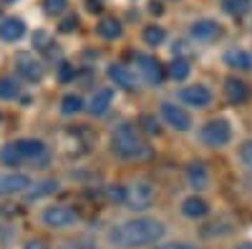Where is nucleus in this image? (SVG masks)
Wrapping results in <instances>:
<instances>
[{
  "mask_svg": "<svg viewBox=\"0 0 252 249\" xmlns=\"http://www.w3.org/2000/svg\"><path fill=\"white\" fill-rule=\"evenodd\" d=\"M166 234L164 224L152 219V217H139V219H129L119 226L111 229V242L116 247L124 249H134V247H146V244H154Z\"/></svg>",
  "mask_w": 252,
  "mask_h": 249,
  "instance_id": "f257e3e1",
  "label": "nucleus"
},
{
  "mask_svg": "<svg viewBox=\"0 0 252 249\" xmlns=\"http://www.w3.org/2000/svg\"><path fill=\"white\" fill-rule=\"evenodd\" d=\"M111 149L119 159H129V161H136V159H149L152 156V149L144 143L141 134L131 126V123H121V126L114 129L111 134Z\"/></svg>",
  "mask_w": 252,
  "mask_h": 249,
  "instance_id": "f03ea898",
  "label": "nucleus"
},
{
  "mask_svg": "<svg viewBox=\"0 0 252 249\" xmlns=\"http://www.w3.org/2000/svg\"><path fill=\"white\" fill-rule=\"evenodd\" d=\"M229 138H232V126H229L224 118L209 121L207 126L202 129V141L209 143V146H224Z\"/></svg>",
  "mask_w": 252,
  "mask_h": 249,
  "instance_id": "7ed1b4c3",
  "label": "nucleus"
},
{
  "mask_svg": "<svg viewBox=\"0 0 252 249\" xmlns=\"http://www.w3.org/2000/svg\"><path fill=\"white\" fill-rule=\"evenodd\" d=\"M78 221V214L71 206H48L43 212V224L53 226V229H63V226H71Z\"/></svg>",
  "mask_w": 252,
  "mask_h": 249,
  "instance_id": "20e7f679",
  "label": "nucleus"
},
{
  "mask_svg": "<svg viewBox=\"0 0 252 249\" xmlns=\"http://www.w3.org/2000/svg\"><path fill=\"white\" fill-rule=\"evenodd\" d=\"M161 118L169 123L172 129L177 131H187L189 126H192V118H189V113L179 106H174V103H164L161 106Z\"/></svg>",
  "mask_w": 252,
  "mask_h": 249,
  "instance_id": "39448f33",
  "label": "nucleus"
},
{
  "mask_svg": "<svg viewBox=\"0 0 252 249\" xmlns=\"http://www.w3.org/2000/svg\"><path fill=\"white\" fill-rule=\"evenodd\" d=\"M136 66H139L141 76H144L146 81H149V83H161V81H164V76H166L164 66L159 63V60H157L154 55H136Z\"/></svg>",
  "mask_w": 252,
  "mask_h": 249,
  "instance_id": "423d86ee",
  "label": "nucleus"
},
{
  "mask_svg": "<svg viewBox=\"0 0 252 249\" xmlns=\"http://www.w3.org/2000/svg\"><path fill=\"white\" fill-rule=\"evenodd\" d=\"M192 38L194 40H202V43H215V40L220 38V33H222V28H220V23L217 20H209V18H202V20H197V23L192 26Z\"/></svg>",
  "mask_w": 252,
  "mask_h": 249,
  "instance_id": "0eeeda50",
  "label": "nucleus"
},
{
  "mask_svg": "<svg viewBox=\"0 0 252 249\" xmlns=\"http://www.w3.org/2000/svg\"><path fill=\"white\" fill-rule=\"evenodd\" d=\"M31 189V179L26 174H3L0 176V196H13Z\"/></svg>",
  "mask_w": 252,
  "mask_h": 249,
  "instance_id": "6e6552de",
  "label": "nucleus"
},
{
  "mask_svg": "<svg viewBox=\"0 0 252 249\" xmlns=\"http://www.w3.org/2000/svg\"><path fill=\"white\" fill-rule=\"evenodd\" d=\"M15 68L28 81H40V76H43V66L33 58V53H18L15 55Z\"/></svg>",
  "mask_w": 252,
  "mask_h": 249,
  "instance_id": "1a4fd4ad",
  "label": "nucleus"
},
{
  "mask_svg": "<svg viewBox=\"0 0 252 249\" xmlns=\"http://www.w3.org/2000/svg\"><path fill=\"white\" fill-rule=\"evenodd\" d=\"M18 149H20V156L23 161H46L48 159V149L43 141H35V138H26V141H18Z\"/></svg>",
  "mask_w": 252,
  "mask_h": 249,
  "instance_id": "9d476101",
  "label": "nucleus"
},
{
  "mask_svg": "<svg viewBox=\"0 0 252 249\" xmlns=\"http://www.w3.org/2000/svg\"><path fill=\"white\" fill-rule=\"evenodd\" d=\"M152 199H154V189L149 184L139 181V184L129 186V196H126V201H129L134 209H146V206L152 204Z\"/></svg>",
  "mask_w": 252,
  "mask_h": 249,
  "instance_id": "9b49d317",
  "label": "nucleus"
},
{
  "mask_svg": "<svg viewBox=\"0 0 252 249\" xmlns=\"http://www.w3.org/2000/svg\"><path fill=\"white\" fill-rule=\"evenodd\" d=\"M23 35H26V23L20 18H5L0 23V40H5V43H15Z\"/></svg>",
  "mask_w": 252,
  "mask_h": 249,
  "instance_id": "f8f14e48",
  "label": "nucleus"
},
{
  "mask_svg": "<svg viewBox=\"0 0 252 249\" xmlns=\"http://www.w3.org/2000/svg\"><path fill=\"white\" fill-rule=\"evenodd\" d=\"M179 98L187 103V106H207L212 101V93H209L204 86H189L184 91H179Z\"/></svg>",
  "mask_w": 252,
  "mask_h": 249,
  "instance_id": "ddd939ff",
  "label": "nucleus"
},
{
  "mask_svg": "<svg viewBox=\"0 0 252 249\" xmlns=\"http://www.w3.org/2000/svg\"><path fill=\"white\" fill-rule=\"evenodd\" d=\"M224 93H227V98L232 101V103H245V101L250 98L247 83L240 81V78H227V83H224Z\"/></svg>",
  "mask_w": 252,
  "mask_h": 249,
  "instance_id": "4468645a",
  "label": "nucleus"
},
{
  "mask_svg": "<svg viewBox=\"0 0 252 249\" xmlns=\"http://www.w3.org/2000/svg\"><path fill=\"white\" fill-rule=\"evenodd\" d=\"M109 76H111V81L116 83V86H121L126 91H136V81H134V76H131L129 68H124V66L116 63V66L109 68Z\"/></svg>",
  "mask_w": 252,
  "mask_h": 249,
  "instance_id": "2eb2a0df",
  "label": "nucleus"
},
{
  "mask_svg": "<svg viewBox=\"0 0 252 249\" xmlns=\"http://www.w3.org/2000/svg\"><path fill=\"white\" fill-rule=\"evenodd\" d=\"M111 101H114V91H98V93H94V98L89 101V111L94 113V116H103L106 113V109L111 106Z\"/></svg>",
  "mask_w": 252,
  "mask_h": 249,
  "instance_id": "dca6fc26",
  "label": "nucleus"
},
{
  "mask_svg": "<svg viewBox=\"0 0 252 249\" xmlns=\"http://www.w3.org/2000/svg\"><path fill=\"white\" fill-rule=\"evenodd\" d=\"M182 212H184V217H189V219H202V217H207V201H202L199 196H189L184 204H182Z\"/></svg>",
  "mask_w": 252,
  "mask_h": 249,
  "instance_id": "f3484780",
  "label": "nucleus"
},
{
  "mask_svg": "<svg viewBox=\"0 0 252 249\" xmlns=\"http://www.w3.org/2000/svg\"><path fill=\"white\" fill-rule=\"evenodd\" d=\"M224 63L232 66V68H250V66H252V55H250L247 51L235 48V51H227V53H224Z\"/></svg>",
  "mask_w": 252,
  "mask_h": 249,
  "instance_id": "a211bd4d",
  "label": "nucleus"
},
{
  "mask_svg": "<svg viewBox=\"0 0 252 249\" xmlns=\"http://www.w3.org/2000/svg\"><path fill=\"white\" fill-rule=\"evenodd\" d=\"M98 35L101 38H106V40H116L119 35H121V23L116 18H103L101 23H98Z\"/></svg>",
  "mask_w": 252,
  "mask_h": 249,
  "instance_id": "6ab92c4d",
  "label": "nucleus"
},
{
  "mask_svg": "<svg viewBox=\"0 0 252 249\" xmlns=\"http://www.w3.org/2000/svg\"><path fill=\"white\" fill-rule=\"evenodd\" d=\"M166 73H169L174 81H184L189 76V63H187L184 58H174L172 63H169V68H166Z\"/></svg>",
  "mask_w": 252,
  "mask_h": 249,
  "instance_id": "aec40b11",
  "label": "nucleus"
},
{
  "mask_svg": "<svg viewBox=\"0 0 252 249\" xmlns=\"http://www.w3.org/2000/svg\"><path fill=\"white\" fill-rule=\"evenodd\" d=\"M187 174H189V181H192V184L197 186V189H199V186H204V184H207V179H209V176H207V166H204V164H192Z\"/></svg>",
  "mask_w": 252,
  "mask_h": 249,
  "instance_id": "412c9836",
  "label": "nucleus"
},
{
  "mask_svg": "<svg viewBox=\"0 0 252 249\" xmlns=\"http://www.w3.org/2000/svg\"><path fill=\"white\" fill-rule=\"evenodd\" d=\"M0 161L8 164V166H15L23 161V156H20V149H18V143H10V146H5L3 151H0Z\"/></svg>",
  "mask_w": 252,
  "mask_h": 249,
  "instance_id": "4be33fe9",
  "label": "nucleus"
},
{
  "mask_svg": "<svg viewBox=\"0 0 252 249\" xmlns=\"http://www.w3.org/2000/svg\"><path fill=\"white\" fill-rule=\"evenodd\" d=\"M252 5V0H222V8L232 15H242L247 13V8Z\"/></svg>",
  "mask_w": 252,
  "mask_h": 249,
  "instance_id": "5701e85b",
  "label": "nucleus"
},
{
  "mask_svg": "<svg viewBox=\"0 0 252 249\" xmlns=\"http://www.w3.org/2000/svg\"><path fill=\"white\" fill-rule=\"evenodd\" d=\"M83 109V101L78 98V96H66L61 101V111L66 113V116H73V113H78Z\"/></svg>",
  "mask_w": 252,
  "mask_h": 249,
  "instance_id": "b1692460",
  "label": "nucleus"
},
{
  "mask_svg": "<svg viewBox=\"0 0 252 249\" xmlns=\"http://www.w3.org/2000/svg\"><path fill=\"white\" fill-rule=\"evenodd\" d=\"M164 38H166V33H164L159 26H149V28L144 30V40H146L149 46H161Z\"/></svg>",
  "mask_w": 252,
  "mask_h": 249,
  "instance_id": "393cba45",
  "label": "nucleus"
},
{
  "mask_svg": "<svg viewBox=\"0 0 252 249\" xmlns=\"http://www.w3.org/2000/svg\"><path fill=\"white\" fill-rule=\"evenodd\" d=\"M18 96V83L13 78H0V98H15Z\"/></svg>",
  "mask_w": 252,
  "mask_h": 249,
  "instance_id": "a878e982",
  "label": "nucleus"
},
{
  "mask_svg": "<svg viewBox=\"0 0 252 249\" xmlns=\"http://www.w3.org/2000/svg\"><path fill=\"white\" fill-rule=\"evenodd\" d=\"M68 8V0H43V10L48 15H61V13H66Z\"/></svg>",
  "mask_w": 252,
  "mask_h": 249,
  "instance_id": "bb28decb",
  "label": "nucleus"
},
{
  "mask_svg": "<svg viewBox=\"0 0 252 249\" xmlns=\"http://www.w3.org/2000/svg\"><path fill=\"white\" fill-rule=\"evenodd\" d=\"M56 181H40L38 186H35V189H31V199H38V196H46V194H51V192H56Z\"/></svg>",
  "mask_w": 252,
  "mask_h": 249,
  "instance_id": "cd10ccee",
  "label": "nucleus"
},
{
  "mask_svg": "<svg viewBox=\"0 0 252 249\" xmlns=\"http://www.w3.org/2000/svg\"><path fill=\"white\" fill-rule=\"evenodd\" d=\"M240 161H242L245 169L252 171V141H245V143H242V149H240Z\"/></svg>",
  "mask_w": 252,
  "mask_h": 249,
  "instance_id": "c85d7f7f",
  "label": "nucleus"
},
{
  "mask_svg": "<svg viewBox=\"0 0 252 249\" xmlns=\"http://www.w3.org/2000/svg\"><path fill=\"white\" fill-rule=\"evenodd\" d=\"M126 196H129V189H126V186H111L109 189L111 201H126Z\"/></svg>",
  "mask_w": 252,
  "mask_h": 249,
  "instance_id": "c756f323",
  "label": "nucleus"
},
{
  "mask_svg": "<svg viewBox=\"0 0 252 249\" xmlns=\"http://www.w3.org/2000/svg\"><path fill=\"white\" fill-rule=\"evenodd\" d=\"M58 249H96V244H94V242L78 239V242H66V244H61Z\"/></svg>",
  "mask_w": 252,
  "mask_h": 249,
  "instance_id": "7c9ffc66",
  "label": "nucleus"
},
{
  "mask_svg": "<svg viewBox=\"0 0 252 249\" xmlns=\"http://www.w3.org/2000/svg\"><path fill=\"white\" fill-rule=\"evenodd\" d=\"M73 66H68V63H63L61 68H58V81L61 83H66V81H73Z\"/></svg>",
  "mask_w": 252,
  "mask_h": 249,
  "instance_id": "2f4dec72",
  "label": "nucleus"
},
{
  "mask_svg": "<svg viewBox=\"0 0 252 249\" xmlns=\"http://www.w3.org/2000/svg\"><path fill=\"white\" fill-rule=\"evenodd\" d=\"M76 26H78V18H76V15H68V18L61 23V33H71V30H76Z\"/></svg>",
  "mask_w": 252,
  "mask_h": 249,
  "instance_id": "473e14b6",
  "label": "nucleus"
},
{
  "mask_svg": "<svg viewBox=\"0 0 252 249\" xmlns=\"http://www.w3.org/2000/svg\"><path fill=\"white\" fill-rule=\"evenodd\" d=\"M33 43H35V48H48V46H51V40H48V35H46V33H35Z\"/></svg>",
  "mask_w": 252,
  "mask_h": 249,
  "instance_id": "72a5a7b5",
  "label": "nucleus"
},
{
  "mask_svg": "<svg viewBox=\"0 0 252 249\" xmlns=\"http://www.w3.org/2000/svg\"><path fill=\"white\" fill-rule=\"evenodd\" d=\"M141 126H144V129H149L152 134H159V126H157V121H154V118H149V116H144V118H141Z\"/></svg>",
  "mask_w": 252,
  "mask_h": 249,
  "instance_id": "f704fd0d",
  "label": "nucleus"
},
{
  "mask_svg": "<svg viewBox=\"0 0 252 249\" xmlns=\"http://www.w3.org/2000/svg\"><path fill=\"white\" fill-rule=\"evenodd\" d=\"M23 249H48L46 247V242H40V239H33V242H28Z\"/></svg>",
  "mask_w": 252,
  "mask_h": 249,
  "instance_id": "c9c22d12",
  "label": "nucleus"
},
{
  "mask_svg": "<svg viewBox=\"0 0 252 249\" xmlns=\"http://www.w3.org/2000/svg\"><path fill=\"white\" fill-rule=\"evenodd\" d=\"M159 249H184V244H164V247H159Z\"/></svg>",
  "mask_w": 252,
  "mask_h": 249,
  "instance_id": "e433bc0d",
  "label": "nucleus"
},
{
  "mask_svg": "<svg viewBox=\"0 0 252 249\" xmlns=\"http://www.w3.org/2000/svg\"><path fill=\"white\" fill-rule=\"evenodd\" d=\"M152 10H154V15H161V5L159 3H152Z\"/></svg>",
  "mask_w": 252,
  "mask_h": 249,
  "instance_id": "4c0bfd02",
  "label": "nucleus"
},
{
  "mask_svg": "<svg viewBox=\"0 0 252 249\" xmlns=\"http://www.w3.org/2000/svg\"><path fill=\"white\" fill-rule=\"evenodd\" d=\"M89 5H91L94 10H98V8H101V0H89Z\"/></svg>",
  "mask_w": 252,
  "mask_h": 249,
  "instance_id": "58836bf2",
  "label": "nucleus"
},
{
  "mask_svg": "<svg viewBox=\"0 0 252 249\" xmlns=\"http://www.w3.org/2000/svg\"><path fill=\"white\" fill-rule=\"evenodd\" d=\"M237 249H252V244H240Z\"/></svg>",
  "mask_w": 252,
  "mask_h": 249,
  "instance_id": "ea45409f",
  "label": "nucleus"
},
{
  "mask_svg": "<svg viewBox=\"0 0 252 249\" xmlns=\"http://www.w3.org/2000/svg\"><path fill=\"white\" fill-rule=\"evenodd\" d=\"M184 249H199V247H194V244H184Z\"/></svg>",
  "mask_w": 252,
  "mask_h": 249,
  "instance_id": "a19ab883",
  "label": "nucleus"
},
{
  "mask_svg": "<svg viewBox=\"0 0 252 249\" xmlns=\"http://www.w3.org/2000/svg\"><path fill=\"white\" fill-rule=\"evenodd\" d=\"M3 3H15V0H3Z\"/></svg>",
  "mask_w": 252,
  "mask_h": 249,
  "instance_id": "79ce46f5",
  "label": "nucleus"
}]
</instances>
